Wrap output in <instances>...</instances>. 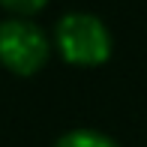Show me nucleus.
<instances>
[{"label":"nucleus","instance_id":"1","mask_svg":"<svg viewBox=\"0 0 147 147\" xmlns=\"http://www.w3.org/2000/svg\"><path fill=\"white\" fill-rule=\"evenodd\" d=\"M54 51L63 57V63L93 69V66L108 63L114 51L108 24L93 12H66L57 18L54 33H51Z\"/></svg>","mask_w":147,"mask_h":147},{"label":"nucleus","instance_id":"2","mask_svg":"<svg viewBox=\"0 0 147 147\" xmlns=\"http://www.w3.org/2000/svg\"><path fill=\"white\" fill-rule=\"evenodd\" d=\"M54 42L33 18H6L0 21V66L18 78L42 72L51 60Z\"/></svg>","mask_w":147,"mask_h":147},{"label":"nucleus","instance_id":"3","mask_svg":"<svg viewBox=\"0 0 147 147\" xmlns=\"http://www.w3.org/2000/svg\"><path fill=\"white\" fill-rule=\"evenodd\" d=\"M54 147H120L111 135L99 129H87V126H78V129H69L54 141Z\"/></svg>","mask_w":147,"mask_h":147},{"label":"nucleus","instance_id":"4","mask_svg":"<svg viewBox=\"0 0 147 147\" xmlns=\"http://www.w3.org/2000/svg\"><path fill=\"white\" fill-rule=\"evenodd\" d=\"M48 6V0H0V9L9 12V18H33Z\"/></svg>","mask_w":147,"mask_h":147}]
</instances>
